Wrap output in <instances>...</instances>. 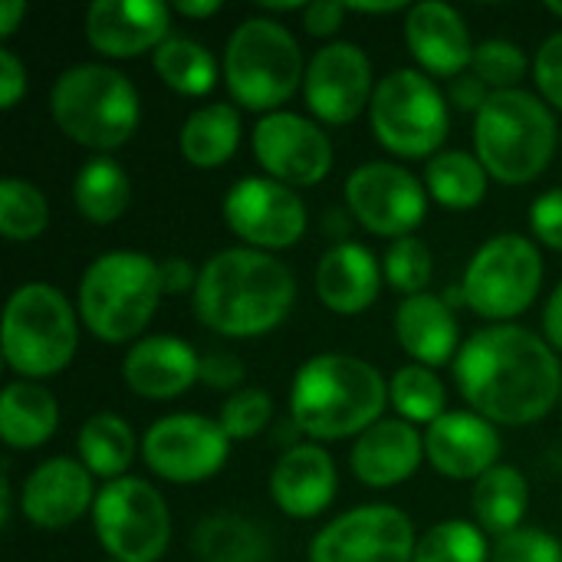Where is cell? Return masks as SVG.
Segmentation results:
<instances>
[{"instance_id":"cell-2","label":"cell","mask_w":562,"mask_h":562,"mask_svg":"<svg viewBox=\"0 0 562 562\" xmlns=\"http://www.w3.org/2000/svg\"><path fill=\"white\" fill-rule=\"evenodd\" d=\"M198 270L191 293L194 316L224 339H260L273 333L296 303V277L277 254L227 247Z\"/></svg>"},{"instance_id":"cell-18","label":"cell","mask_w":562,"mask_h":562,"mask_svg":"<svg viewBox=\"0 0 562 562\" xmlns=\"http://www.w3.org/2000/svg\"><path fill=\"white\" fill-rule=\"evenodd\" d=\"M171 7L161 0H95L86 10V40L105 59L155 53L171 36Z\"/></svg>"},{"instance_id":"cell-21","label":"cell","mask_w":562,"mask_h":562,"mask_svg":"<svg viewBox=\"0 0 562 562\" xmlns=\"http://www.w3.org/2000/svg\"><path fill=\"white\" fill-rule=\"evenodd\" d=\"M425 458L448 481H481L501 464V431L477 412H448L425 428Z\"/></svg>"},{"instance_id":"cell-22","label":"cell","mask_w":562,"mask_h":562,"mask_svg":"<svg viewBox=\"0 0 562 562\" xmlns=\"http://www.w3.org/2000/svg\"><path fill=\"white\" fill-rule=\"evenodd\" d=\"M339 491V471L333 454L316 441L290 445L270 471V497L280 514L293 520H313L326 514Z\"/></svg>"},{"instance_id":"cell-26","label":"cell","mask_w":562,"mask_h":562,"mask_svg":"<svg viewBox=\"0 0 562 562\" xmlns=\"http://www.w3.org/2000/svg\"><path fill=\"white\" fill-rule=\"evenodd\" d=\"M395 339L412 362L428 366V369L454 362L464 346L454 310L445 303V296H435V293L405 296L398 303Z\"/></svg>"},{"instance_id":"cell-46","label":"cell","mask_w":562,"mask_h":562,"mask_svg":"<svg viewBox=\"0 0 562 562\" xmlns=\"http://www.w3.org/2000/svg\"><path fill=\"white\" fill-rule=\"evenodd\" d=\"M346 3L339 0H313L303 7V26L310 36H319V40H329L339 33L342 20H346Z\"/></svg>"},{"instance_id":"cell-10","label":"cell","mask_w":562,"mask_h":562,"mask_svg":"<svg viewBox=\"0 0 562 562\" xmlns=\"http://www.w3.org/2000/svg\"><path fill=\"white\" fill-rule=\"evenodd\" d=\"M464 306L481 319L514 323L524 316L543 286V257L524 234H497L484 240L461 277Z\"/></svg>"},{"instance_id":"cell-11","label":"cell","mask_w":562,"mask_h":562,"mask_svg":"<svg viewBox=\"0 0 562 562\" xmlns=\"http://www.w3.org/2000/svg\"><path fill=\"white\" fill-rule=\"evenodd\" d=\"M92 530L115 562H158L171 547V510L145 477L102 484L92 507Z\"/></svg>"},{"instance_id":"cell-16","label":"cell","mask_w":562,"mask_h":562,"mask_svg":"<svg viewBox=\"0 0 562 562\" xmlns=\"http://www.w3.org/2000/svg\"><path fill=\"white\" fill-rule=\"evenodd\" d=\"M415 547L418 533L405 510L366 504L346 510L313 537L310 562H412Z\"/></svg>"},{"instance_id":"cell-34","label":"cell","mask_w":562,"mask_h":562,"mask_svg":"<svg viewBox=\"0 0 562 562\" xmlns=\"http://www.w3.org/2000/svg\"><path fill=\"white\" fill-rule=\"evenodd\" d=\"M151 69L158 72V79L188 99H201L207 95L217 79H224L221 63L214 59V53L191 40V36H168L155 53H151Z\"/></svg>"},{"instance_id":"cell-40","label":"cell","mask_w":562,"mask_h":562,"mask_svg":"<svg viewBox=\"0 0 562 562\" xmlns=\"http://www.w3.org/2000/svg\"><path fill=\"white\" fill-rule=\"evenodd\" d=\"M224 435L231 441H250L263 435L273 422V398L267 389H240L224 398L221 415H217Z\"/></svg>"},{"instance_id":"cell-47","label":"cell","mask_w":562,"mask_h":562,"mask_svg":"<svg viewBox=\"0 0 562 562\" xmlns=\"http://www.w3.org/2000/svg\"><path fill=\"white\" fill-rule=\"evenodd\" d=\"M491 95H494V92H491L474 72H464V76L451 79V86H448V102L458 105L461 112H474V115L487 105Z\"/></svg>"},{"instance_id":"cell-20","label":"cell","mask_w":562,"mask_h":562,"mask_svg":"<svg viewBox=\"0 0 562 562\" xmlns=\"http://www.w3.org/2000/svg\"><path fill=\"white\" fill-rule=\"evenodd\" d=\"M405 46L431 79H458L471 72L477 49L461 10L441 0H422L405 10Z\"/></svg>"},{"instance_id":"cell-12","label":"cell","mask_w":562,"mask_h":562,"mask_svg":"<svg viewBox=\"0 0 562 562\" xmlns=\"http://www.w3.org/2000/svg\"><path fill=\"white\" fill-rule=\"evenodd\" d=\"M231 438L217 418L198 412L165 415L142 438V461L158 481L191 487L211 481L231 458Z\"/></svg>"},{"instance_id":"cell-43","label":"cell","mask_w":562,"mask_h":562,"mask_svg":"<svg viewBox=\"0 0 562 562\" xmlns=\"http://www.w3.org/2000/svg\"><path fill=\"white\" fill-rule=\"evenodd\" d=\"M530 231H533V237L543 247L562 254V188H550V191H543L533 201V207H530Z\"/></svg>"},{"instance_id":"cell-24","label":"cell","mask_w":562,"mask_h":562,"mask_svg":"<svg viewBox=\"0 0 562 562\" xmlns=\"http://www.w3.org/2000/svg\"><path fill=\"white\" fill-rule=\"evenodd\" d=\"M201 372V356L178 336H142L122 359V382L145 402H171L184 395Z\"/></svg>"},{"instance_id":"cell-25","label":"cell","mask_w":562,"mask_h":562,"mask_svg":"<svg viewBox=\"0 0 562 562\" xmlns=\"http://www.w3.org/2000/svg\"><path fill=\"white\" fill-rule=\"evenodd\" d=\"M382 260L359 240H336L316 263V296L336 316L366 313L382 293Z\"/></svg>"},{"instance_id":"cell-52","label":"cell","mask_w":562,"mask_h":562,"mask_svg":"<svg viewBox=\"0 0 562 562\" xmlns=\"http://www.w3.org/2000/svg\"><path fill=\"white\" fill-rule=\"evenodd\" d=\"M349 13H366V16H382V13H398L408 10L402 0H385V3H346Z\"/></svg>"},{"instance_id":"cell-37","label":"cell","mask_w":562,"mask_h":562,"mask_svg":"<svg viewBox=\"0 0 562 562\" xmlns=\"http://www.w3.org/2000/svg\"><path fill=\"white\" fill-rule=\"evenodd\" d=\"M487 533L471 520H441L418 537L412 562H491Z\"/></svg>"},{"instance_id":"cell-8","label":"cell","mask_w":562,"mask_h":562,"mask_svg":"<svg viewBox=\"0 0 562 562\" xmlns=\"http://www.w3.org/2000/svg\"><path fill=\"white\" fill-rule=\"evenodd\" d=\"M231 99L247 112H280L303 89L306 63L296 36L277 16H250L227 36L221 59Z\"/></svg>"},{"instance_id":"cell-17","label":"cell","mask_w":562,"mask_h":562,"mask_svg":"<svg viewBox=\"0 0 562 562\" xmlns=\"http://www.w3.org/2000/svg\"><path fill=\"white\" fill-rule=\"evenodd\" d=\"M375 86L369 53L349 40H333L306 63L303 102L319 125H349L369 112Z\"/></svg>"},{"instance_id":"cell-19","label":"cell","mask_w":562,"mask_h":562,"mask_svg":"<svg viewBox=\"0 0 562 562\" xmlns=\"http://www.w3.org/2000/svg\"><path fill=\"white\" fill-rule=\"evenodd\" d=\"M92 474L79 458H49L36 464L20 487V514L36 530H66L95 507Z\"/></svg>"},{"instance_id":"cell-32","label":"cell","mask_w":562,"mask_h":562,"mask_svg":"<svg viewBox=\"0 0 562 562\" xmlns=\"http://www.w3.org/2000/svg\"><path fill=\"white\" fill-rule=\"evenodd\" d=\"M194 557L201 562H270V537L240 514H214L194 527Z\"/></svg>"},{"instance_id":"cell-33","label":"cell","mask_w":562,"mask_h":562,"mask_svg":"<svg viewBox=\"0 0 562 562\" xmlns=\"http://www.w3.org/2000/svg\"><path fill=\"white\" fill-rule=\"evenodd\" d=\"M491 175L477 155L461 148H445L425 165V191L448 211H471L487 198Z\"/></svg>"},{"instance_id":"cell-44","label":"cell","mask_w":562,"mask_h":562,"mask_svg":"<svg viewBox=\"0 0 562 562\" xmlns=\"http://www.w3.org/2000/svg\"><path fill=\"white\" fill-rule=\"evenodd\" d=\"M244 362L231 352H207L201 356V372L198 382L214 389V392H240L244 389Z\"/></svg>"},{"instance_id":"cell-54","label":"cell","mask_w":562,"mask_h":562,"mask_svg":"<svg viewBox=\"0 0 562 562\" xmlns=\"http://www.w3.org/2000/svg\"><path fill=\"white\" fill-rule=\"evenodd\" d=\"M99 562H115V560H109V557H105V560H99Z\"/></svg>"},{"instance_id":"cell-50","label":"cell","mask_w":562,"mask_h":562,"mask_svg":"<svg viewBox=\"0 0 562 562\" xmlns=\"http://www.w3.org/2000/svg\"><path fill=\"white\" fill-rule=\"evenodd\" d=\"M23 16H26L23 0H0V40H10Z\"/></svg>"},{"instance_id":"cell-42","label":"cell","mask_w":562,"mask_h":562,"mask_svg":"<svg viewBox=\"0 0 562 562\" xmlns=\"http://www.w3.org/2000/svg\"><path fill=\"white\" fill-rule=\"evenodd\" d=\"M533 79H537L540 99L550 109L562 112V30L550 33L540 43V49L533 56Z\"/></svg>"},{"instance_id":"cell-23","label":"cell","mask_w":562,"mask_h":562,"mask_svg":"<svg viewBox=\"0 0 562 562\" xmlns=\"http://www.w3.org/2000/svg\"><path fill=\"white\" fill-rule=\"evenodd\" d=\"M425 458V435L402 422V418H382L369 431H362L352 441L349 451V471L359 484L372 491H389L418 474Z\"/></svg>"},{"instance_id":"cell-14","label":"cell","mask_w":562,"mask_h":562,"mask_svg":"<svg viewBox=\"0 0 562 562\" xmlns=\"http://www.w3.org/2000/svg\"><path fill=\"white\" fill-rule=\"evenodd\" d=\"M425 181L395 161H366L346 178V211L375 237H412L428 217Z\"/></svg>"},{"instance_id":"cell-35","label":"cell","mask_w":562,"mask_h":562,"mask_svg":"<svg viewBox=\"0 0 562 562\" xmlns=\"http://www.w3.org/2000/svg\"><path fill=\"white\" fill-rule=\"evenodd\" d=\"M389 405L395 408V418L428 428L448 415V392L435 369L408 362L389 379Z\"/></svg>"},{"instance_id":"cell-28","label":"cell","mask_w":562,"mask_h":562,"mask_svg":"<svg viewBox=\"0 0 562 562\" xmlns=\"http://www.w3.org/2000/svg\"><path fill=\"white\" fill-rule=\"evenodd\" d=\"M244 122L234 102H211L194 109L181 132H178V151L191 168L211 171L227 165L240 148Z\"/></svg>"},{"instance_id":"cell-4","label":"cell","mask_w":562,"mask_h":562,"mask_svg":"<svg viewBox=\"0 0 562 562\" xmlns=\"http://www.w3.org/2000/svg\"><path fill=\"white\" fill-rule=\"evenodd\" d=\"M49 115L69 142L109 155L128 145L138 132L142 99L122 69L109 63H76L56 76L49 89Z\"/></svg>"},{"instance_id":"cell-3","label":"cell","mask_w":562,"mask_h":562,"mask_svg":"<svg viewBox=\"0 0 562 562\" xmlns=\"http://www.w3.org/2000/svg\"><path fill=\"white\" fill-rule=\"evenodd\" d=\"M389 382L385 375L349 352L310 356L290 382V422L303 441L359 438L385 418Z\"/></svg>"},{"instance_id":"cell-30","label":"cell","mask_w":562,"mask_h":562,"mask_svg":"<svg viewBox=\"0 0 562 562\" xmlns=\"http://www.w3.org/2000/svg\"><path fill=\"white\" fill-rule=\"evenodd\" d=\"M527 507H530V484L514 464H497L481 481H474L471 514L484 533H494L501 540L520 530Z\"/></svg>"},{"instance_id":"cell-6","label":"cell","mask_w":562,"mask_h":562,"mask_svg":"<svg viewBox=\"0 0 562 562\" xmlns=\"http://www.w3.org/2000/svg\"><path fill=\"white\" fill-rule=\"evenodd\" d=\"M165 296L161 260L142 250L99 254L79 280V323L109 346L138 342Z\"/></svg>"},{"instance_id":"cell-9","label":"cell","mask_w":562,"mask_h":562,"mask_svg":"<svg viewBox=\"0 0 562 562\" xmlns=\"http://www.w3.org/2000/svg\"><path fill=\"white\" fill-rule=\"evenodd\" d=\"M369 125L395 158H435L451 132V109L441 86L422 69H392L379 79Z\"/></svg>"},{"instance_id":"cell-38","label":"cell","mask_w":562,"mask_h":562,"mask_svg":"<svg viewBox=\"0 0 562 562\" xmlns=\"http://www.w3.org/2000/svg\"><path fill=\"white\" fill-rule=\"evenodd\" d=\"M382 273H385V283L405 296H418V293H428V283L435 277V257L428 250V244L422 237H398L385 247V257H382Z\"/></svg>"},{"instance_id":"cell-49","label":"cell","mask_w":562,"mask_h":562,"mask_svg":"<svg viewBox=\"0 0 562 562\" xmlns=\"http://www.w3.org/2000/svg\"><path fill=\"white\" fill-rule=\"evenodd\" d=\"M543 339L562 352V283L550 293L547 306H543Z\"/></svg>"},{"instance_id":"cell-53","label":"cell","mask_w":562,"mask_h":562,"mask_svg":"<svg viewBox=\"0 0 562 562\" xmlns=\"http://www.w3.org/2000/svg\"><path fill=\"white\" fill-rule=\"evenodd\" d=\"M547 10H550L553 16H560L562 20V0H550V3H547Z\"/></svg>"},{"instance_id":"cell-45","label":"cell","mask_w":562,"mask_h":562,"mask_svg":"<svg viewBox=\"0 0 562 562\" xmlns=\"http://www.w3.org/2000/svg\"><path fill=\"white\" fill-rule=\"evenodd\" d=\"M26 95V66L10 46H0V109L10 112Z\"/></svg>"},{"instance_id":"cell-36","label":"cell","mask_w":562,"mask_h":562,"mask_svg":"<svg viewBox=\"0 0 562 562\" xmlns=\"http://www.w3.org/2000/svg\"><path fill=\"white\" fill-rule=\"evenodd\" d=\"M49 227V204L46 194L26 178H3L0 181V234L10 244H30L43 237Z\"/></svg>"},{"instance_id":"cell-41","label":"cell","mask_w":562,"mask_h":562,"mask_svg":"<svg viewBox=\"0 0 562 562\" xmlns=\"http://www.w3.org/2000/svg\"><path fill=\"white\" fill-rule=\"evenodd\" d=\"M491 562H562V543L547 530L520 527L494 543Z\"/></svg>"},{"instance_id":"cell-7","label":"cell","mask_w":562,"mask_h":562,"mask_svg":"<svg viewBox=\"0 0 562 562\" xmlns=\"http://www.w3.org/2000/svg\"><path fill=\"white\" fill-rule=\"evenodd\" d=\"M0 349L7 369L23 382H43L69 369L79 349V310L69 296L43 280L20 283L0 326Z\"/></svg>"},{"instance_id":"cell-13","label":"cell","mask_w":562,"mask_h":562,"mask_svg":"<svg viewBox=\"0 0 562 562\" xmlns=\"http://www.w3.org/2000/svg\"><path fill=\"white\" fill-rule=\"evenodd\" d=\"M221 214L240 247H254L263 254H277L300 244L310 227L303 198L267 175H247L231 184Z\"/></svg>"},{"instance_id":"cell-27","label":"cell","mask_w":562,"mask_h":562,"mask_svg":"<svg viewBox=\"0 0 562 562\" xmlns=\"http://www.w3.org/2000/svg\"><path fill=\"white\" fill-rule=\"evenodd\" d=\"M59 428V402L40 382L13 379L0 395V438L10 451H36Z\"/></svg>"},{"instance_id":"cell-5","label":"cell","mask_w":562,"mask_h":562,"mask_svg":"<svg viewBox=\"0 0 562 562\" xmlns=\"http://www.w3.org/2000/svg\"><path fill=\"white\" fill-rule=\"evenodd\" d=\"M560 145V125L553 109L527 92H494L474 115V155L487 168L491 181L520 188L537 181Z\"/></svg>"},{"instance_id":"cell-1","label":"cell","mask_w":562,"mask_h":562,"mask_svg":"<svg viewBox=\"0 0 562 562\" xmlns=\"http://www.w3.org/2000/svg\"><path fill=\"white\" fill-rule=\"evenodd\" d=\"M454 385L468 408L491 425H537L562 395L560 352L520 323H494L464 339Z\"/></svg>"},{"instance_id":"cell-29","label":"cell","mask_w":562,"mask_h":562,"mask_svg":"<svg viewBox=\"0 0 562 562\" xmlns=\"http://www.w3.org/2000/svg\"><path fill=\"white\" fill-rule=\"evenodd\" d=\"M76 451L92 477H99L102 484H112V481L128 477V468L135 464L142 445H138L135 428L122 415L95 412L82 422L76 435Z\"/></svg>"},{"instance_id":"cell-15","label":"cell","mask_w":562,"mask_h":562,"mask_svg":"<svg viewBox=\"0 0 562 562\" xmlns=\"http://www.w3.org/2000/svg\"><path fill=\"white\" fill-rule=\"evenodd\" d=\"M250 148L260 171L293 191L326 181L336 161L326 128L313 115L286 109L257 119L250 132Z\"/></svg>"},{"instance_id":"cell-39","label":"cell","mask_w":562,"mask_h":562,"mask_svg":"<svg viewBox=\"0 0 562 562\" xmlns=\"http://www.w3.org/2000/svg\"><path fill=\"white\" fill-rule=\"evenodd\" d=\"M527 69H533V63L527 59L524 46L504 36L484 40L474 49V63L471 72L491 89V92H507V89H520V79L527 76Z\"/></svg>"},{"instance_id":"cell-48","label":"cell","mask_w":562,"mask_h":562,"mask_svg":"<svg viewBox=\"0 0 562 562\" xmlns=\"http://www.w3.org/2000/svg\"><path fill=\"white\" fill-rule=\"evenodd\" d=\"M198 273H201V270H194L191 260H184V257H168V260H161V283H165V293H168V296L194 293Z\"/></svg>"},{"instance_id":"cell-51","label":"cell","mask_w":562,"mask_h":562,"mask_svg":"<svg viewBox=\"0 0 562 562\" xmlns=\"http://www.w3.org/2000/svg\"><path fill=\"white\" fill-rule=\"evenodd\" d=\"M171 10L188 20H207L214 13H221V0H178Z\"/></svg>"},{"instance_id":"cell-31","label":"cell","mask_w":562,"mask_h":562,"mask_svg":"<svg viewBox=\"0 0 562 562\" xmlns=\"http://www.w3.org/2000/svg\"><path fill=\"white\" fill-rule=\"evenodd\" d=\"M72 204L79 217H86L89 224H99V227L115 224L132 204L128 171L109 155L89 158L72 178Z\"/></svg>"}]
</instances>
